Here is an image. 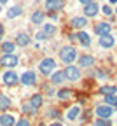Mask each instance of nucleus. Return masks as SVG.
<instances>
[{
  "mask_svg": "<svg viewBox=\"0 0 117 126\" xmlns=\"http://www.w3.org/2000/svg\"><path fill=\"white\" fill-rule=\"evenodd\" d=\"M59 58L63 60V63H66V65H72V63L77 60V51H75V47H72V46H65V47H61Z\"/></svg>",
  "mask_w": 117,
  "mask_h": 126,
  "instance_id": "1",
  "label": "nucleus"
},
{
  "mask_svg": "<svg viewBox=\"0 0 117 126\" xmlns=\"http://www.w3.org/2000/svg\"><path fill=\"white\" fill-rule=\"evenodd\" d=\"M54 68H56V61H54L53 58H44V60L39 63V70H40V74H44V75L54 74Z\"/></svg>",
  "mask_w": 117,
  "mask_h": 126,
  "instance_id": "2",
  "label": "nucleus"
},
{
  "mask_svg": "<svg viewBox=\"0 0 117 126\" xmlns=\"http://www.w3.org/2000/svg\"><path fill=\"white\" fill-rule=\"evenodd\" d=\"M94 112H96L98 119H110V117H112V114L115 112V110H114V107H110V105L103 103V105H98V107L94 109Z\"/></svg>",
  "mask_w": 117,
  "mask_h": 126,
  "instance_id": "3",
  "label": "nucleus"
},
{
  "mask_svg": "<svg viewBox=\"0 0 117 126\" xmlns=\"http://www.w3.org/2000/svg\"><path fill=\"white\" fill-rule=\"evenodd\" d=\"M63 72H65V77L68 79V81H77V79L80 77V68L75 67V65H68Z\"/></svg>",
  "mask_w": 117,
  "mask_h": 126,
  "instance_id": "4",
  "label": "nucleus"
},
{
  "mask_svg": "<svg viewBox=\"0 0 117 126\" xmlns=\"http://www.w3.org/2000/svg\"><path fill=\"white\" fill-rule=\"evenodd\" d=\"M0 63H2L4 67H7V68H12V67L18 65V56L16 54H4L2 60H0Z\"/></svg>",
  "mask_w": 117,
  "mask_h": 126,
  "instance_id": "5",
  "label": "nucleus"
},
{
  "mask_svg": "<svg viewBox=\"0 0 117 126\" xmlns=\"http://www.w3.org/2000/svg\"><path fill=\"white\" fill-rule=\"evenodd\" d=\"M18 82H19V77L16 75L14 70H9V72L4 74V84L5 86H14V84H18Z\"/></svg>",
  "mask_w": 117,
  "mask_h": 126,
  "instance_id": "6",
  "label": "nucleus"
},
{
  "mask_svg": "<svg viewBox=\"0 0 117 126\" xmlns=\"http://www.w3.org/2000/svg\"><path fill=\"white\" fill-rule=\"evenodd\" d=\"M19 81H21V84H25V86H33V84H35V81H37V77H35V74H33V72H25V74L19 77Z\"/></svg>",
  "mask_w": 117,
  "mask_h": 126,
  "instance_id": "7",
  "label": "nucleus"
},
{
  "mask_svg": "<svg viewBox=\"0 0 117 126\" xmlns=\"http://www.w3.org/2000/svg\"><path fill=\"white\" fill-rule=\"evenodd\" d=\"M110 30H112V26H110L108 23H98V25L94 26V32H96L100 37H103V35H110Z\"/></svg>",
  "mask_w": 117,
  "mask_h": 126,
  "instance_id": "8",
  "label": "nucleus"
},
{
  "mask_svg": "<svg viewBox=\"0 0 117 126\" xmlns=\"http://www.w3.org/2000/svg\"><path fill=\"white\" fill-rule=\"evenodd\" d=\"M93 63H94V58L89 56V54H82V56H79V67H80V68L93 67Z\"/></svg>",
  "mask_w": 117,
  "mask_h": 126,
  "instance_id": "9",
  "label": "nucleus"
},
{
  "mask_svg": "<svg viewBox=\"0 0 117 126\" xmlns=\"http://www.w3.org/2000/svg\"><path fill=\"white\" fill-rule=\"evenodd\" d=\"M98 4L96 2H93V4H89V5H84V14H86V18H93V16H96L98 14Z\"/></svg>",
  "mask_w": 117,
  "mask_h": 126,
  "instance_id": "10",
  "label": "nucleus"
},
{
  "mask_svg": "<svg viewBox=\"0 0 117 126\" xmlns=\"http://www.w3.org/2000/svg\"><path fill=\"white\" fill-rule=\"evenodd\" d=\"M16 44L21 46V47H26L30 44V35L25 33V32H21V33H18V37H16Z\"/></svg>",
  "mask_w": 117,
  "mask_h": 126,
  "instance_id": "11",
  "label": "nucleus"
},
{
  "mask_svg": "<svg viewBox=\"0 0 117 126\" xmlns=\"http://www.w3.org/2000/svg\"><path fill=\"white\" fill-rule=\"evenodd\" d=\"M115 44V39L112 37V35H103V37H100V46H102V47H107V49H108V47H112Z\"/></svg>",
  "mask_w": 117,
  "mask_h": 126,
  "instance_id": "12",
  "label": "nucleus"
},
{
  "mask_svg": "<svg viewBox=\"0 0 117 126\" xmlns=\"http://www.w3.org/2000/svg\"><path fill=\"white\" fill-rule=\"evenodd\" d=\"M66 81V77H65V72H54L51 75V82L53 84H63Z\"/></svg>",
  "mask_w": 117,
  "mask_h": 126,
  "instance_id": "13",
  "label": "nucleus"
},
{
  "mask_svg": "<svg viewBox=\"0 0 117 126\" xmlns=\"http://www.w3.org/2000/svg\"><path fill=\"white\" fill-rule=\"evenodd\" d=\"M21 12H23V9H21L19 5H14V7H11V9L5 12V16H7L9 19H14V18H18Z\"/></svg>",
  "mask_w": 117,
  "mask_h": 126,
  "instance_id": "14",
  "label": "nucleus"
},
{
  "mask_svg": "<svg viewBox=\"0 0 117 126\" xmlns=\"http://www.w3.org/2000/svg\"><path fill=\"white\" fill-rule=\"evenodd\" d=\"M86 23H88V19H86V16H77V18H73L72 19V26L73 28H82V26H86Z\"/></svg>",
  "mask_w": 117,
  "mask_h": 126,
  "instance_id": "15",
  "label": "nucleus"
},
{
  "mask_svg": "<svg viewBox=\"0 0 117 126\" xmlns=\"http://www.w3.org/2000/svg\"><path fill=\"white\" fill-rule=\"evenodd\" d=\"M77 39H79V42L84 46V47H89V44H91V39H89V35L86 33V32H79L77 33Z\"/></svg>",
  "mask_w": 117,
  "mask_h": 126,
  "instance_id": "16",
  "label": "nucleus"
},
{
  "mask_svg": "<svg viewBox=\"0 0 117 126\" xmlns=\"http://www.w3.org/2000/svg\"><path fill=\"white\" fill-rule=\"evenodd\" d=\"M45 7H47V11H59L61 7H63V0H53V2H49V4H45Z\"/></svg>",
  "mask_w": 117,
  "mask_h": 126,
  "instance_id": "17",
  "label": "nucleus"
},
{
  "mask_svg": "<svg viewBox=\"0 0 117 126\" xmlns=\"http://www.w3.org/2000/svg\"><path fill=\"white\" fill-rule=\"evenodd\" d=\"M2 126H16V119L12 114H4L2 116Z\"/></svg>",
  "mask_w": 117,
  "mask_h": 126,
  "instance_id": "18",
  "label": "nucleus"
},
{
  "mask_svg": "<svg viewBox=\"0 0 117 126\" xmlns=\"http://www.w3.org/2000/svg\"><path fill=\"white\" fill-rule=\"evenodd\" d=\"M80 114V107L79 105H75V107H72L68 112H66V119H70V121H73V119H77V116Z\"/></svg>",
  "mask_w": 117,
  "mask_h": 126,
  "instance_id": "19",
  "label": "nucleus"
},
{
  "mask_svg": "<svg viewBox=\"0 0 117 126\" xmlns=\"http://www.w3.org/2000/svg\"><path fill=\"white\" fill-rule=\"evenodd\" d=\"M42 32H44V33L47 35V39H49V37H53V35L56 33V26H54V25H51V23H47V25H44Z\"/></svg>",
  "mask_w": 117,
  "mask_h": 126,
  "instance_id": "20",
  "label": "nucleus"
},
{
  "mask_svg": "<svg viewBox=\"0 0 117 126\" xmlns=\"http://www.w3.org/2000/svg\"><path fill=\"white\" fill-rule=\"evenodd\" d=\"M21 110H23L25 114H37V109L33 107L30 102H25V103L21 105Z\"/></svg>",
  "mask_w": 117,
  "mask_h": 126,
  "instance_id": "21",
  "label": "nucleus"
},
{
  "mask_svg": "<svg viewBox=\"0 0 117 126\" xmlns=\"http://www.w3.org/2000/svg\"><path fill=\"white\" fill-rule=\"evenodd\" d=\"M100 93L105 94V96H108V94H115L117 88L115 86H102V88H100Z\"/></svg>",
  "mask_w": 117,
  "mask_h": 126,
  "instance_id": "22",
  "label": "nucleus"
},
{
  "mask_svg": "<svg viewBox=\"0 0 117 126\" xmlns=\"http://www.w3.org/2000/svg\"><path fill=\"white\" fill-rule=\"evenodd\" d=\"M14 47H16V44L7 40V42H4V44H2V51H4V54H12Z\"/></svg>",
  "mask_w": 117,
  "mask_h": 126,
  "instance_id": "23",
  "label": "nucleus"
},
{
  "mask_svg": "<svg viewBox=\"0 0 117 126\" xmlns=\"http://www.w3.org/2000/svg\"><path fill=\"white\" fill-rule=\"evenodd\" d=\"M44 21V12H40V11H35L31 14V23H35V25H40Z\"/></svg>",
  "mask_w": 117,
  "mask_h": 126,
  "instance_id": "24",
  "label": "nucleus"
},
{
  "mask_svg": "<svg viewBox=\"0 0 117 126\" xmlns=\"http://www.w3.org/2000/svg\"><path fill=\"white\" fill-rule=\"evenodd\" d=\"M11 105V98L5 96V94H0V110H5Z\"/></svg>",
  "mask_w": 117,
  "mask_h": 126,
  "instance_id": "25",
  "label": "nucleus"
},
{
  "mask_svg": "<svg viewBox=\"0 0 117 126\" xmlns=\"http://www.w3.org/2000/svg\"><path fill=\"white\" fill-rule=\"evenodd\" d=\"M30 103L35 107V109H39V107L42 105V94H33L31 100H30Z\"/></svg>",
  "mask_w": 117,
  "mask_h": 126,
  "instance_id": "26",
  "label": "nucleus"
},
{
  "mask_svg": "<svg viewBox=\"0 0 117 126\" xmlns=\"http://www.w3.org/2000/svg\"><path fill=\"white\" fill-rule=\"evenodd\" d=\"M105 103L114 107V109H117V96L115 94H108V96H105Z\"/></svg>",
  "mask_w": 117,
  "mask_h": 126,
  "instance_id": "27",
  "label": "nucleus"
},
{
  "mask_svg": "<svg viewBox=\"0 0 117 126\" xmlns=\"http://www.w3.org/2000/svg\"><path fill=\"white\" fill-rule=\"evenodd\" d=\"M72 96V91L70 89H59L58 91V98L59 100H66V98H70Z\"/></svg>",
  "mask_w": 117,
  "mask_h": 126,
  "instance_id": "28",
  "label": "nucleus"
},
{
  "mask_svg": "<svg viewBox=\"0 0 117 126\" xmlns=\"http://www.w3.org/2000/svg\"><path fill=\"white\" fill-rule=\"evenodd\" d=\"M93 126H112V123L108 119H96Z\"/></svg>",
  "mask_w": 117,
  "mask_h": 126,
  "instance_id": "29",
  "label": "nucleus"
},
{
  "mask_svg": "<svg viewBox=\"0 0 117 126\" xmlns=\"http://www.w3.org/2000/svg\"><path fill=\"white\" fill-rule=\"evenodd\" d=\"M16 126H30V119L28 117H21L18 123H16Z\"/></svg>",
  "mask_w": 117,
  "mask_h": 126,
  "instance_id": "30",
  "label": "nucleus"
},
{
  "mask_svg": "<svg viewBox=\"0 0 117 126\" xmlns=\"http://www.w3.org/2000/svg\"><path fill=\"white\" fill-rule=\"evenodd\" d=\"M102 11H103V14H105V16H112V9H110V5H103V9H102Z\"/></svg>",
  "mask_w": 117,
  "mask_h": 126,
  "instance_id": "31",
  "label": "nucleus"
},
{
  "mask_svg": "<svg viewBox=\"0 0 117 126\" xmlns=\"http://www.w3.org/2000/svg\"><path fill=\"white\" fill-rule=\"evenodd\" d=\"M35 39H37V40H45V39H47V35L44 33V32H39V33L35 35Z\"/></svg>",
  "mask_w": 117,
  "mask_h": 126,
  "instance_id": "32",
  "label": "nucleus"
},
{
  "mask_svg": "<svg viewBox=\"0 0 117 126\" xmlns=\"http://www.w3.org/2000/svg\"><path fill=\"white\" fill-rule=\"evenodd\" d=\"M49 117H59V112L56 109H51V110H49Z\"/></svg>",
  "mask_w": 117,
  "mask_h": 126,
  "instance_id": "33",
  "label": "nucleus"
},
{
  "mask_svg": "<svg viewBox=\"0 0 117 126\" xmlns=\"http://www.w3.org/2000/svg\"><path fill=\"white\" fill-rule=\"evenodd\" d=\"M79 2H80V4H84V5H89V4L94 2V0H79Z\"/></svg>",
  "mask_w": 117,
  "mask_h": 126,
  "instance_id": "34",
  "label": "nucleus"
},
{
  "mask_svg": "<svg viewBox=\"0 0 117 126\" xmlns=\"http://www.w3.org/2000/svg\"><path fill=\"white\" fill-rule=\"evenodd\" d=\"M2 35H4V26L0 25V40H2Z\"/></svg>",
  "mask_w": 117,
  "mask_h": 126,
  "instance_id": "35",
  "label": "nucleus"
},
{
  "mask_svg": "<svg viewBox=\"0 0 117 126\" xmlns=\"http://www.w3.org/2000/svg\"><path fill=\"white\" fill-rule=\"evenodd\" d=\"M49 126H63V124H61V123H51Z\"/></svg>",
  "mask_w": 117,
  "mask_h": 126,
  "instance_id": "36",
  "label": "nucleus"
},
{
  "mask_svg": "<svg viewBox=\"0 0 117 126\" xmlns=\"http://www.w3.org/2000/svg\"><path fill=\"white\" fill-rule=\"evenodd\" d=\"M9 2V0H0V4H7Z\"/></svg>",
  "mask_w": 117,
  "mask_h": 126,
  "instance_id": "37",
  "label": "nucleus"
},
{
  "mask_svg": "<svg viewBox=\"0 0 117 126\" xmlns=\"http://www.w3.org/2000/svg\"><path fill=\"white\" fill-rule=\"evenodd\" d=\"M108 2H110V4H117V0H108Z\"/></svg>",
  "mask_w": 117,
  "mask_h": 126,
  "instance_id": "38",
  "label": "nucleus"
},
{
  "mask_svg": "<svg viewBox=\"0 0 117 126\" xmlns=\"http://www.w3.org/2000/svg\"><path fill=\"white\" fill-rule=\"evenodd\" d=\"M0 126H2V116H0Z\"/></svg>",
  "mask_w": 117,
  "mask_h": 126,
  "instance_id": "39",
  "label": "nucleus"
},
{
  "mask_svg": "<svg viewBox=\"0 0 117 126\" xmlns=\"http://www.w3.org/2000/svg\"><path fill=\"white\" fill-rule=\"evenodd\" d=\"M49 2H53V0H45V4H49Z\"/></svg>",
  "mask_w": 117,
  "mask_h": 126,
  "instance_id": "40",
  "label": "nucleus"
},
{
  "mask_svg": "<svg viewBox=\"0 0 117 126\" xmlns=\"http://www.w3.org/2000/svg\"><path fill=\"white\" fill-rule=\"evenodd\" d=\"M39 126H45V124H39Z\"/></svg>",
  "mask_w": 117,
  "mask_h": 126,
  "instance_id": "41",
  "label": "nucleus"
},
{
  "mask_svg": "<svg viewBox=\"0 0 117 126\" xmlns=\"http://www.w3.org/2000/svg\"><path fill=\"white\" fill-rule=\"evenodd\" d=\"M115 14H117V9H115Z\"/></svg>",
  "mask_w": 117,
  "mask_h": 126,
  "instance_id": "42",
  "label": "nucleus"
}]
</instances>
